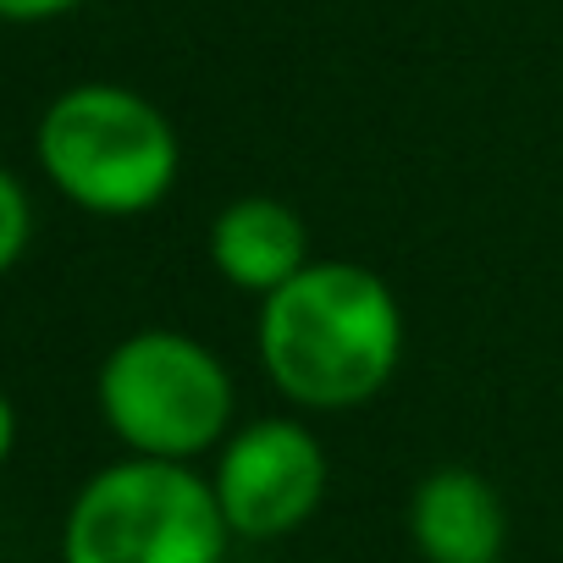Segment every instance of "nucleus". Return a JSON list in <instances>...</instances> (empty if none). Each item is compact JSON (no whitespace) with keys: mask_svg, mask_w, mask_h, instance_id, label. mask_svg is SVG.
Instances as JSON below:
<instances>
[{"mask_svg":"<svg viewBox=\"0 0 563 563\" xmlns=\"http://www.w3.org/2000/svg\"><path fill=\"white\" fill-rule=\"evenodd\" d=\"M260 371L305 415L376 404L404 365V305L360 260H310L254 310Z\"/></svg>","mask_w":563,"mask_h":563,"instance_id":"nucleus-1","label":"nucleus"},{"mask_svg":"<svg viewBox=\"0 0 563 563\" xmlns=\"http://www.w3.org/2000/svg\"><path fill=\"white\" fill-rule=\"evenodd\" d=\"M34 161L67 205L133 221L177 188L183 139L150 95L128 84H73L40 111Z\"/></svg>","mask_w":563,"mask_h":563,"instance_id":"nucleus-2","label":"nucleus"},{"mask_svg":"<svg viewBox=\"0 0 563 563\" xmlns=\"http://www.w3.org/2000/svg\"><path fill=\"white\" fill-rule=\"evenodd\" d=\"M95 409L133 459L199 464L238 426L227 360L177 327L128 332L95 376Z\"/></svg>","mask_w":563,"mask_h":563,"instance_id":"nucleus-3","label":"nucleus"},{"mask_svg":"<svg viewBox=\"0 0 563 563\" xmlns=\"http://www.w3.org/2000/svg\"><path fill=\"white\" fill-rule=\"evenodd\" d=\"M227 547L210 475L166 459L95 470L62 519V563H227Z\"/></svg>","mask_w":563,"mask_h":563,"instance_id":"nucleus-4","label":"nucleus"},{"mask_svg":"<svg viewBox=\"0 0 563 563\" xmlns=\"http://www.w3.org/2000/svg\"><path fill=\"white\" fill-rule=\"evenodd\" d=\"M210 492L232 541H282L299 536L332 481L327 442L299 415H260L232 426V437L210 453Z\"/></svg>","mask_w":563,"mask_h":563,"instance_id":"nucleus-5","label":"nucleus"},{"mask_svg":"<svg viewBox=\"0 0 563 563\" xmlns=\"http://www.w3.org/2000/svg\"><path fill=\"white\" fill-rule=\"evenodd\" d=\"M205 254H210V271L227 282V288L249 294L254 305L271 299L276 288H288V282L316 260L305 216L276 194L227 199L210 221Z\"/></svg>","mask_w":563,"mask_h":563,"instance_id":"nucleus-6","label":"nucleus"},{"mask_svg":"<svg viewBox=\"0 0 563 563\" xmlns=\"http://www.w3.org/2000/svg\"><path fill=\"white\" fill-rule=\"evenodd\" d=\"M409 541L420 563H497L508 558V503L470 464H437L409 492Z\"/></svg>","mask_w":563,"mask_h":563,"instance_id":"nucleus-7","label":"nucleus"},{"mask_svg":"<svg viewBox=\"0 0 563 563\" xmlns=\"http://www.w3.org/2000/svg\"><path fill=\"white\" fill-rule=\"evenodd\" d=\"M29 238H34V205H29V188L0 166V276H7L23 254H29Z\"/></svg>","mask_w":563,"mask_h":563,"instance_id":"nucleus-8","label":"nucleus"},{"mask_svg":"<svg viewBox=\"0 0 563 563\" xmlns=\"http://www.w3.org/2000/svg\"><path fill=\"white\" fill-rule=\"evenodd\" d=\"M84 0H0V23H51L78 12Z\"/></svg>","mask_w":563,"mask_h":563,"instance_id":"nucleus-9","label":"nucleus"},{"mask_svg":"<svg viewBox=\"0 0 563 563\" xmlns=\"http://www.w3.org/2000/svg\"><path fill=\"white\" fill-rule=\"evenodd\" d=\"M12 448H18V409H12V398H7V393H0V470H7Z\"/></svg>","mask_w":563,"mask_h":563,"instance_id":"nucleus-10","label":"nucleus"},{"mask_svg":"<svg viewBox=\"0 0 563 563\" xmlns=\"http://www.w3.org/2000/svg\"><path fill=\"white\" fill-rule=\"evenodd\" d=\"M497 563H508V558H497Z\"/></svg>","mask_w":563,"mask_h":563,"instance_id":"nucleus-11","label":"nucleus"}]
</instances>
